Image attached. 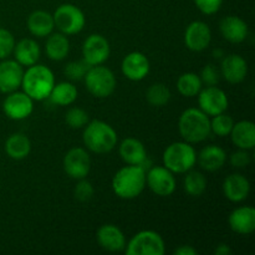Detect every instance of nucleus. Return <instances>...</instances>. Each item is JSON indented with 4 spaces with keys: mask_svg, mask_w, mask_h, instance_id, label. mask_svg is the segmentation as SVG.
Instances as JSON below:
<instances>
[{
    "mask_svg": "<svg viewBox=\"0 0 255 255\" xmlns=\"http://www.w3.org/2000/svg\"><path fill=\"white\" fill-rule=\"evenodd\" d=\"M146 187V169L142 166H128L119 169L112 178V189L122 199L137 198Z\"/></svg>",
    "mask_w": 255,
    "mask_h": 255,
    "instance_id": "f257e3e1",
    "label": "nucleus"
},
{
    "mask_svg": "<svg viewBox=\"0 0 255 255\" xmlns=\"http://www.w3.org/2000/svg\"><path fill=\"white\" fill-rule=\"evenodd\" d=\"M55 85V76L49 67L44 65H32L24 71L21 87L22 91L34 101H44L49 99L50 92Z\"/></svg>",
    "mask_w": 255,
    "mask_h": 255,
    "instance_id": "f03ea898",
    "label": "nucleus"
},
{
    "mask_svg": "<svg viewBox=\"0 0 255 255\" xmlns=\"http://www.w3.org/2000/svg\"><path fill=\"white\" fill-rule=\"evenodd\" d=\"M179 134L188 143H199L211 134V119L201 109H187L178 121Z\"/></svg>",
    "mask_w": 255,
    "mask_h": 255,
    "instance_id": "7ed1b4c3",
    "label": "nucleus"
},
{
    "mask_svg": "<svg viewBox=\"0 0 255 255\" xmlns=\"http://www.w3.org/2000/svg\"><path fill=\"white\" fill-rule=\"evenodd\" d=\"M84 143L94 153H109L116 147L117 133L114 127L100 120L89 122L84 131Z\"/></svg>",
    "mask_w": 255,
    "mask_h": 255,
    "instance_id": "20e7f679",
    "label": "nucleus"
},
{
    "mask_svg": "<svg viewBox=\"0 0 255 255\" xmlns=\"http://www.w3.org/2000/svg\"><path fill=\"white\" fill-rule=\"evenodd\" d=\"M196 162V149L186 141L173 142L163 152V166L172 173H186L193 169Z\"/></svg>",
    "mask_w": 255,
    "mask_h": 255,
    "instance_id": "39448f33",
    "label": "nucleus"
},
{
    "mask_svg": "<svg viewBox=\"0 0 255 255\" xmlns=\"http://www.w3.org/2000/svg\"><path fill=\"white\" fill-rule=\"evenodd\" d=\"M84 80L90 94L97 99L111 96L116 90V77L114 72L106 66H101V65L90 66Z\"/></svg>",
    "mask_w": 255,
    "mask_h": 255,
    "instance_id": "423d86ee",
    "label": "nucleus"
},
{
    "mask_svg": "<svg viewBox=\"0 0 255 255\" xmlns=\"http://www.w3.org/2000/svg\"><path fill=\"white\" fill-rule=\"evenodd\" d=\"M126 246L128 255H163L166 252L163 238L154 231L138 232Z\"/></svg>",
    "mask_w": 255,
    "mask_h": 255,
    "instance_id": "0eeeda50",
    "label": "nucleus"
},
{
    "mask_svg": "<svg viewBox=\"0 0 255 255\" xmlns=\"http://www.w3.org/2000/svg\"><path fill=\"white\" fill-rule=\"evenodd\" d=\"M55 26L65 35L79 34L86 24L84 11L74 4H62L54 12Z\"/></svg>",
    "mask_w": 255,
    "mask_h": 255,
    "instance_id": "6e6552de",
    "label": "nucleus"
},
{
    "mask_svg": "<svg viewBox=\"0 0 255 255\" xmlns=\"http://www.w3.org/2000/svg\"><path fill=\"white\" fill-rule=\"evenodd\" d=\"M2 111L10 120L21 121L27 119L34 111V100L24 91L10 92L2 102Z\"/></svg>",
    "mask_w": 255,
    "mask_h": 255,
    "instance_id": "1a4fd4ad",
    "label": "nucleus"
},
{
    "mask_svg": "<svg viewBox=\"0 0 255 255\" xmlns=\"http://www.w3.org/2000/svg\"><path fill=\"white\" fill-rule=\"evenodd\" d=\"M146 184L154 194L159 197H168L176 191V178L168 168L154 166L146 173Z\"/></svg>",
    "mask_w": 255,
    "mask_h": 255,
    "instance_id": "9d476101",
    "label": "nucleus"
},
{
    "mask_svg": "<svg viewBox=\"0 0 255 255\" xmlns=\"http://www.w3.org/2000/svg\"><path fill=\"white\" fill-rule=\"evenodd\" d=\"M198 96L199 109L208 116L223 114L228 109V96L222 89L217 86H207L201 90Z\"/></svg>",
    "mask_w": 255,
    "mask_h": 255,
    "instance_id": "9b49d317",
    "label": "nucleus"
},
{
    "mask_svg": "<svg viewBox=\"0 0 255 255\" xmlns=\"http://www.w3.org/2000/svg\"><path fill=\"white\" fill-rule=\"evenodd\" d=\"M64 171L74 179L86 178L91 169V158L86 149L81 147H74L70 149L62 161Z\"/></svg>",
    "mask_w": 255,
    "mask_h": 255,
    "instance_id": "f8f14e48",
    "label": "nucleus"
},
{
    "mask_svg": "<svg viewBox=\"0 0 255 255\" xmlns=\"http://www.w3.org/2000/svg\"><path fill=\"white\" fill-rule=\"evenodd\" d=\"M111 54L110 42L100 34H92L87 37L82 45V56L90 66L102 65Z\"/></svg>",
    "mask_w": 255,
    "mask_h": 255,
    "instance_id": "ddd939ff",
    "label": "nucleus"
},
{
    "mask_svg": "<svg viewBox=\"0 0 255 255\" xmlns=\"http://www.w3.org/2000/svg\"><path fill=\"white\" fill-rule=\"evenodd\" d=\"M24 70L15 60L4 59L0 62V92L10 94L21 87Z\"/></svg>",
    "mask_w": 255,
    "mask_h": 255,
    "instance_id": "4468645a",
    "label": "nucleus"
},
{
    "mask_svg": "<svg viewBox=\"0 0 255 255\" xmlns=\"http://www.w3.org/2000/svg\"><path fill=\"white\" fill-rule=\"evenodd\" d=\"M212 31L204 21H192L184 32V44L191 51L201 52L209 46Z\"/></svg>",
    "mask_w": 255,
    "mask_h": 255,
    "instance_id": "2eb2a0df",
    "label": "nucleus"
},
{
    "mask_svg": "<svg viewBox=\"0 0 255 255\" xmlns=\"http://www.w3.org/2000/svg\"><path fill=\"white\" fill-rule=\"evenodd\" d=\"M151 65L148 57L139 51L129 52L121 64L122 74L131 81H141L148 75Z\"/></svg>",
    "mask_w": 255,
    "mask_h": 255,
    "instance_id": "dca6fc26",
    "label": "nucleus"
},
{
    "mask_svg": "<svg viewBox=\"0 0 255 255\" xmlns=\"http://www.w3.org/2000/svg\"><path fill=\"white\" fill-rule=\"evenodd\" d=\"M248 74V64L246 59L238 54L224 56L221 65V75L229 84H241Z\"/></svg>",
    "mask_w": 255,
    "mask_h": 255,
    "instance_id": "f3484780",
    "label": "nucleus"
},
{
    "mask_svg": "<svg viewBox=\"0 0 255 255\" xmlns=\"http://www.w3.org/2000/svg\"><path fill=\"white\" fill-rule=\"evenodd\" d=\"M222 36L232 44H241L246 41L249 34L248 24L236 15H229L222 19L219 24Z\"/></svg>",
    "mask_w": 255,
    "mask_h": 255,
    "instance_id": "a211bd4d",
    "label": "nucleus"
},
{
    "mask_svg": "<svg viewBox=\"0 0 255 255\" xmlns=\"http://www.w3.org/2000/svg\"><path fill=\"white\" fill-rule=\"evenodd\" d=\"M251 192V183L248 178L241 173H232L224 179L223 193L227 199L234 203H239L248 198Z\"/></svg>",
    "mask_w": 255,
    "mask_h": 255,
    "instance_id": "6ab92c4d",
    "label": "nucleus"
},
{
    "mask_svg": "<svg viewBox=\"0 0 255 255\" xmlns=\"http://www.w3.org/2000/svg\"><path fill=\"white\" fill-rule=\"evenodd\" d=\"M229 227L234 233L248 236L255 231V209L244 206L234 209L229 216Z\"/></svg>",
    "mask_w": 255,
    "mask_h": 255,
    "instance_id": "aec40b11",
    "label": "nucleus"
},
{
    "mask_svg": "<svg viewBox=\"0 0 255 255\" xmlns=\"http://www.w3.org/2000/svg\"><path fill=\"white\" fill-rule=\"evenodd\" d=\"M97 242L109 252H121L126 248V238L119 227L114 224H105L97 231Z\"/></svg>",
    "mask_w": 255,
    "mask_h": 255,
    "instance_id": "412c9836",
    "label": "nucleus"
},
{
    "mask_svg": "<svg viewBox=\"0 0 255 255\" xmlns=\"http://www.w3.org/2000/svg\"><path fill=\"white\" fill-rule=\"evenodd\" d=\"M120 156L122 161L132 166H142L147 162V152L143 143L136 138L124 139L120 144Z\"/></svg>",
    "mask_w": 255,
    "mask_h": 255,
    "instance_id": "4be33fe9",
    "label": "nucleus"
},
{
    "mask_svg": "<svg viewBox=\"0 0 255 255\" xmlns=\"http://www.w3.org/2000/svg\"><path fill=\"white\" fill-rule=\"evenodd\" d=\"M199 166L208 172H216L221 169L227 162V153L222 147L216 144H209V146L202 148L199 154L197 156Z\"/></svg>",
    "mask_w": 255,
    "mask_h": 255,
    "instance_id": "5701e85b",
    "label": "nucleus"
},
{
    "mask_svg": "<svg viewBox=\"0 0 255 255\" xmlns=\"http://www.w3.org/2000/svg\"><path fill=\"white\" fill-rule=\"evenodd\" d=\"M232 142L234 146L241 149H253L255 146V126L252 121H239L234 124L231 133Z\"/></svg>",
    "mask_w": 255,
    "mask_h": 255,
    "instance_id": "b1692460",
    "label": "nucleus"
},
{
    "mask_svg": "<svg viewBox=\"0 0 255 255\" xmlns=\"http://www.w3.org/2000/svg\"><path fill=\"white\" fill-rule=\"evenodd\" d=\"M27 29L34 36H49L55 29L54 16L45 10H35L27 17Z\"/></svg>",
    "mask_w": 255,
    "mask_h": 255,
    "instance_id": "393cba45",
    "label": "nucleus"
},
{
    "mask_svg": "<svg viewBox=\"0 0 255 255\" xmlns=\"http://www.w3.org/2000/svg\"><path fill=\"white\" fill-rule=\"evenodd\" d=\"M15 61L19 62L21 66H32L40 59V46L35 40L22 39L15 44L14 51Z\"/></svg>",
    "mask_w": 255,
    "mask_h": 255,
    "instance_id": "a878e982",
    "label": "nucleus"
},
{
    "mask_svg": "<svg viewBox=\"0 0 255 255\" xmlns=\"http://www.w3.org/2000/svg\"><path fill=\"white\" fill-rule=\"evenodd\" d=\"M70 51V41L67 36L62 32H55L50 34L49 39L46 41L45 46V52L47 57L52 61H61L66 59Z\"/></svg>",
    "mask_w": 255,
    "mask_h": 255,
    "instance_id": "bb28decb",
    "label": "nucleus"
},
{
    "mask_svg": "<svg viewBox=\"0 0 255 255\" xmlns=\"http://www.w3.org/2000/svg\"><path fill=\"white\" fill-rule=\"evenodd\" d=\"M31 151V142L25 134L14 133L9 136L5 142V152L12 159H24L29 156Z\"/></svg>",
    "mask_w": 255,
    "mask_h": 255,
    "instance_id": "cd10ccee",
    "label": "nucleus"
},
{
    "mask_svg": "<svg viewBox=\"0 0 255 255\" xmlns=\"http://www.w3.org/2000/svg\"><path fill=\"white\" fill-rule=\"evenodd\" d=\"M77 94L79 92L74 84L64 81L54 85L49 99L51 100L52 104L57 105V106H69L76 101Z\"/></svg>",
    "mask_w": 255,
    "mask_h": 255,
    "instance_id": "c85d7f7f",
    "label": "nucleus"
},
{
    "mask_svg": "<svg viewBox=\"0 0 255 255\" xmlns=\"http://www.w3.org/2000/svg\"><path fill=\"white\" fill-rule=\"evenodd\" d=\"M202 80L194 72L182 74L177 80V89L178 92L184 97H194L202 90Z\"/></svg>",
    "mask_w": 255,
    "mask_h": 255,
    "instance_id": "c756f323",
    "label": "nucleus"
},
{
    "mask_svg": "<svg viewBox=\"0 0 255 255\" xmlns=\"http://www.w3.org/2000/svg\"><path fill=\"white\" fill-rule=\"evenodd\" d=\"M186 173L183 181L184 191L191 197H201L207 188V178L204 174L198 171H192V169Z\"/></svg>",
    "mask_w": 255,
    "mask_h": 255,
    "instance_id": "7c9ffc66",
    "label": "nucleus"
},
{
    "mask_svg": "<svg viewBox=\"0 0 255 255\" xmlns=\"http://www.w3.org/2000/svg\"><path fill=\"white\" fill-rule=\"evenodd\" d=\"M146 99L152 106H166L171 100V90L164 84H153L146 92Z\"/></svg>",
    "mask_w": 255,
    "mask_h": 255,
    "instance_id": "2f4dec72",
    "label": "nucleus"
},
{
    "mask_svg": "<svg viewBox=\"0 0 255 255\" xmlns=\"http://www.w3.org/2000/svg\"><path fill=\"white\" fill-rule=\"evenodd\" d=\"M234 126V120L229 115L219 114L211 120V132L218 137L229 136Z\"/></svg>",
    "mask_w": 255,
    "mask_h": 255,
    "instance_id": "473e14b6",
    "label": "nucleus"
},
{
    "mask_svg": "<svg viewBox=\"0 0 255 255\" xmlns=\"http://www.w3.org/2000/svg\"><path fill=\"white\" fill-rule=\"evenodd\" d=\"M65 121L71 128H82L89 124V114L80 107H72L66 112Z\"/></svg>",
    "mask_w": 255,
    "mask_h": 255,
    "instance_id": "72a5a7b5",
    "label": "nucleus"
},
{
    "mask_svg": "<svg viewBox=\"0 0 255 255\" xmlns=\"http://www.w3.org/2000/svg\"><path fill=\"white\" fill-rule=\"evenodd\" d=\"M89 69L90 65L87 64L85 60H81V61L69 62V64L65 66L64 72L70 80H72V81H80V80L84 79Z\"/></svg>",
    "mask_w": 255,
    "mask_h": 255,
    "instance_id": "f704fd0d",
    "label": "nucleus"
},
{
    "mask_svg": "<svg viewBox=\"0 0 255 255\" xmlns=\"http://www.w3.org/2000/svg\"><path fill=\"white\" fill-rule=\"evenodd\" d=\"M14 35L6 29L0 27V60L7 59L14 51Z\"/></svg>",
    "mask_w": 255,
    "mask_h": 255,
    "instance_id": "c9c22d12",
    "label": "nucleus"
},
{
    "mask_svg": "<svg viewBox=\"0 0 255 255\" xmlns=\"http://www.w3.org/2000/svg\"><path fill=\"white\" fill-rule=\"evenodd\" d=\"M95 193L94 186L91 184V182L87 181L86 178L79 179V183L75 187L74 194L76 197L77 201L80 202H87L92 198Z\"/></svg>",
    "mask_w": 255,
    "mask_h": 255,
    "instance_id": "e433bc0d",
    "label": "nucleus"
},
{
    "mask_svg": "<svg viewBox=\"0 0 255 255\" xmlns=\"http://www.w3.org/2000/svg\"><path fill=\"white\" fill-rule=\"evenodd\" d=\"M199 77L202 80V84H206L207 86H216L219 82V79H221V72L218 71V69L214 65L208 64L202 69Z\"/></svg>",
    "mask_w": 255,
    "mask_h": 255,
    "instance_id": "4c0bfd02",
    "label": "nucleus"
},
{
    "mask_svg": "<svg viewBox=\"0 0 255 255\" xmlns=\"http://www.w3.org/2000/svg\"><path fill=\"white\" fill-rule=\"evenodd\" d=\"M194 4L203 14L213 15L219 11L223 5V0H194Z\"/></svg>",
    "mask_w": 255,
    "mask_h": 255,
    "instance_id": "58836bf2",
    "label": "nucleus"
},
{
    "mask_svg": "<svg viewBox=\"0 0 255 255\" xmlns=\"http://www.w3.org/2000/svg\"><path fill=\"white\" fill-rule=\"evenodd\" d=\"M251 154L248 153L247 149H241L233 152L231 156V163L232 166L236 167V168H246L251 164Z\"/></svg>",
    "mask_w": 255,
    "mask_h": 255,
    "instance_id": "ea45409f",
    "label": "nucleus"
},
{
    "mask_svg": "<svg viewBox=\"0 0 255 255\" xmlns=\"http://www.w3.org/2000/svg\"><path fill=\"white\" fill-rule=\"evenodd\" d=\"M174 254L177 255H197L198 252L197 249H194L192 246H181L179 248H177L174 251Z\"/></svg>",
    "mask_w": 255,
    "mask_h": 255,
    "instance_id": "a19ab883",
    "label": "nucleus"
},
{
    "mask_svg": "<svg viewBox=\"0 0 255 255\" xmlns=\"http://www.w3.org/2000/svg\"><path fill=\"white\" fill-rule=\"evenodd\" d=\"M214 253H216V255H231L232 249L228 244H219L216 251H214Z\"/></svg>",
    "mask_w": 255,
    "mask_h": 255,
    "instance_id": "79ce46f5",
    "label": "nucleus"
},
{
    "mask_svg": "<svg viewBox=\"0 0 255 255\" xmlns=\"http://www.w3.org/2000/svg\"><path fill=\"white\" fill-rule=\"evenodd\" d=\"M214 57H221L223 56V52H222V50H214Z\"/></svg>",
    "mask_w": 255,
    "mask_h": 255,
    "instance_id": "37998d69",
    "label": "nucleus"
}]
</instances>
